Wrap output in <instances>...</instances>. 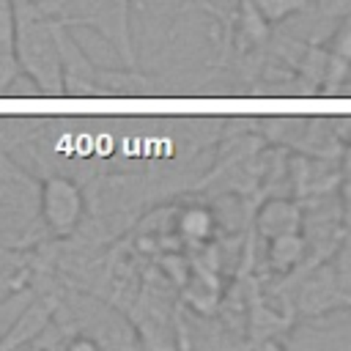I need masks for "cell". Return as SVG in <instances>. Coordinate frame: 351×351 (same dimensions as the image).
Instances as JSON below:
<instances>
[{
  "mask_svg": "<svg viewBox=\"0 0 351 351\" xmlns=\"http://www.w3.org/2000/svg\"><path fill=\"white\" fill-rule=\"evenodd\" d=\"M255 228L263 239L302 230V208H299V203H293L288 197H271L258 208Z\"/></svg>",
  "mask_w": 351,
  "mask_h": 351,
  "instance_id": "8992f818",
  "label": "cell"
},
{
  "mask_svg": "<svg viewBox=\"0 0 351 351\" xmlns=\"http://www.w3.org/2000/svg\"><path fill=\"white\" fill-rule=\"evenodd\" d=\"M178 230L189 241H206L208 233L214 230V217L203 206H192L178 217Z\"/></svg>",
  "mask_w": 351,
  "mask_h": 351,
  "instance_id": "7c38bea8",
  "label": "cell"
},
{
  "mask_svg": "<svg viewBox=\"0 0 351 351\" xmlns=\"http://www.w3.org/2000/svg\"><path fill=\"white\" fill-rule=\"evenodd\" d=\"M55 38L60 52V80L63 96H96V63L74 38L66 22H55Z\"/></svg>",
  "mask_w": 351,
  "mask_h": 351,
  "instance_id": "5b68a950",
  "label": "cell"
},
{
  "mask_svg": "<svg viewBox=\"0 0 351 351\" xmlns=\"http://www.w3.org/2000/svg\"><path fill=\"white\" fill-rule=\"evenodd\" d=\"M266 241H269V247H266V263H269L274 271H280V274H285V271H291L296 263H302V258H304V252H307V241L302 239L299 230H293V233H280V236L266 239Z\"/></svg>",
  "mask_w": 351,
  "mask_h": 351,
  "instance_id": "9c48e42d",
  "label": "cell"
},
{
  "mask_svg": "<svg viewBox=\"0 0 351 351\" xmlns=\"http://www.w3.org/2000/svg\"><path fill=\"white\" fill-rule=\"evenodd\" d=\"M250 5L266 25H280L282 19L304 11L310 0H250Z\"/></svg>",
  "mask_w": 351,
  "mask_h": 351,
  "instance_id": "8fae6325",
  "label": "cell"
},
{
  "mask_svg": "<svg viewBox=\"0 0 351 351\" xmlns=\"http://www.w3.org/2000/svg\"><path fill=\"white\" fill-rule=\"evenodd\" d=\"M49 315H52V307L47 302H30L25 307V313L8 326V335L0 340V348L5 346H19V343H27L33 340L38 332H44V326L49 324Z\"/></svg>",
  "mask_w": 351,
  "mask_h": 351,
  "instance_id": "30bf717a",
  "label": "cell"
},
{
  "mask_svg": "<svg viewBox=\"0 0 351 351\" xmlns=\"http://www.w3.org/2000/svg\"><path fill=\"white\" fill-rule=\"evenodd\" d=\"M14 3H47V0H14Z\"/></svg>",
  "mask_w": 351,
  "mask_h": 351,
  "instance_id": "4fadbf2b",
  "label": "cell"
},
{
  "mask_svg": "<svg viewBox=\"0 0 351 351\" xmlns=\"http://www.w3.org/2000/svg\"><path fill=\"white\" fill-rule=\"evenodd\" d=\"M55 22L58 19L47 16L36 3H14L11 52L19 74H25L44 96H63Z\"/></svg>",
  "mask_w": 351,
  "mask_h": 351,
  "instance_id": "6da1fadb",
  "label": "cell"
},
{
  "mask_svg": "<svg viewBox=\"0 0 351 351\" xmlns=\"http://www.w3.org/2000/svg\"><path fill=\"white\" fill-rule=\"evenodd\" d=\"M151 80L137 71V66L104 69L96 66V96H140L148 93Z\"/></svg>",
  "mask_w": 351,
  "mask_h": 351,
  "instance_id": "52a82bcc",
  "label": "cell"
},
{
  "mask_svg": "<svg viewBox=\"0 0 351 351\" xmlns=\"http://www.w3.org/2000/svg\"><path fill=\"white\" fill-rule=\"evenodd\" d=\"M36 5L69 27L77 25L96 30L118 52L123 66H137L132 41V0H47Z\"/></svg>",
  "mask_w": 351,
  "mask_h": 351,
  "instance_id": "7a4b0ae2",
  "label": "cell"
},
{
  "mask_svg": "<svg viewBox=\"0 0 351 351\" xmlns=\"http://www.w3.org/2000/svg\"><path fill=\"white\" fill-rule=\"evenodd\" d=\"M351 77V16L337 27L326 55V88L337 90Z\"/></svg>",
  "mask_w": 351,
  "mask_h": 351,
  "instance_id": "ba28073f",
  "label": "cell"
},
{
  "mask_svg": "<svg viewBox=\"0 0 351 351\" xmlns=\"http://www.w3.org/2000/svg\"><path fill=\"white\" fill-rule=\"evenodd\" d=\"M38 214V186L0 151V228L22 230Z\"/></svg>",
  "mask_w": 351,
  "mask_h": 351,
  "instance_id": "277c9868",
  "label": "cell"
},
{
  "mask_svg": "<svg viewBox=\"0 0 351 351\" xmlns=\"http://www.w3.org/2000/svg\"><path fill=\"white\" fill-rule=\"evenodd\" d=\"M82 217H85V192L74 178L58 176V173L41 178L38 219L52 236L58 239L71 236L82 225Z\"/></svg>",
  "mask_w": 351,
  "mask_h": 351,
  "instance_id": "3957f363",
  "label": "cell"
}]
</instances>
